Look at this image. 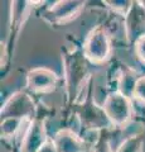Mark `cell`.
<instances>
[{
  "mask_svg": "<svg viewBox=\"0 0 145 152\" xmlns=\"http://www.w3.org/2000/svg\"><path fill=\"white\" fill-rule=\"evenodd\" d=\"M82 53L91 64L101 65L110 60L112 43L110 33L102 26H97L87 34L83 41Z\"/></svg>",
  "mask_w": 145,
  "mask_h": 152,
  "instance_id": "cell-1",
  "label": "cell"
},
{
  "mask_svg": "<svg viewBox=\"0 0 145 152\" xmlns=\"http://www.w3.org/2000/svg\"><path fill=\"white\" fill-rule=\"evenodd\" d=\"M101 107L114 128H123L133 121V99L125 96L119 91L110 93Z\"/></svg>",
  "mask_w": 145,
  "mask_h": 152,
  "instance_id": "cell-2",
  "label": "cell"
},
{
  "mask_svg": "<svg viewBox=\"0 0 145 152\" xmlns=\"http://www.w3.org/2000/svg\"><path fill=\"white\" fill-rule=\"evenodd\" d=\"M35 110L34 100L30 95L24 91H15L1 107V118H17V119H29Z\"/></svg>",
  "mask_w": 145,
  "mask_h": 152,
  "instance_id": "cell-3",
  "label": "cell"
},
{
  "mask_svg": "<svg viewBox=\"0 0 145 152\" xmlns=\"http://www.w3.org/2000/svg\"><path fill=\"white\" fill-rule=\"evenodd\" d=\"M125 34L129 45H135L145 36V5L141 1H133L125 15Z\"/></svg>",
  "mask_w": 145,
  "mask_h": 152,
  "instance_id": "cell-4",
  "label": "cell"
},
{
  "mask_svg": "<svg viewBox=\"0 0 145 152\" xmlns=\"http://www.w3.org/2000/svg\"><path fill=\"white\" fill-rule=\"evenodd\" d=\"M58 76L53 70L47 67L32 69L27 74V88L33 93H50L56 89Z\"/></svg>",
  "mask_w": 145,
  "mask_h": 152,
  "instance_id": "cell-5",
  "label": "cell"
},
{
  "mask_svg": "<svg viewBox=\"0 0 145 152\" xmlns=\"http://www.w3.org/2000/svg\"><path fill=\"white\" fill-rule=\"evenodd\" d=\"M85 8L83 1H57L44 13V19L52 24L66 23L74 19Z\"/></svg>",
  "mask_w": 145,
  "mask_h": 152,
  "instance_id": "cell-6",
  "label": "cell"
},
{
  "mask_svg": "<svg viewBox=\"0 0 145 152\" xmlns=\"http://www.w3.org/2000/svg\"><path fill=\"white\" fill-rule=\"evenodd\" d=\"M48 140L44 123L39 119H32L20 140V151L38 152Z\"/></svg>",
  "mask_w": 145,
  "mask_h": 152,
  "instance_id": "cell-7",
  "label": "cell"
},
{
  "mask_svg": "<svg viewBox=\"0 0 145 152\" xmlns=\"http://www.w3.org/2000/svg\"><path fill=\"white\" fill-rule=\"evenodd\" d=\"M53 143L58 152H86V141L69 128L61 129L54 134Z\"/></svg>",
  "mask_w": 145,
  "mask_h": 152,
  "instance_id": "cell-8",
  "label": "cell"
},
{
  "mask_svg": "<svg viewBox=\"0 0 145 152\" xmlns=\"http://www.w3.org/2000/svg\"><path fill=\"white\" fill-rule=\"evenodd\" d=\"M82 119L87 124L88 128L91 129H97V128H106V127H112L106 117L102 107H97L95 103L90 102L88 105L83 107V113H82Z\"/></svg>",
  "mask_w": 145,
  "mask_h": 152,
  "instance_id": "cell-9",
  "label": "cell"
},
{
  "mask_svg": "<svg viewBox=\"0 0 145 152\" xmlns=\"http://www.w3.org/2000/svg\"><path fill=\"white\" fill-rule=\"evenodd\" d=\"M140 76H138V74L135 71L130 70V69H123L119 77V89L118 91L121 93L125 96H128L130 99H133L134 96V90H135V85Z\"/></svg>",
  "mask_w": 145,
  "mask_h": 152,
  "instance_id": "cell-10",
  "label": "cell"
},
{
  "mask_svg": "<svg viewBox=\"0 0 145 152\" xmlns=\"http://www.w3.org/2000/svg\"><path fill=\"white\" fill-rule=\"evenodd\" d=\"M24 121L17 119V118H5L1 121V136L4 138H12L15 137L17 133L20 131Z\"/></svg>",
  "mask_w": 145,
  "mask_h": 152,
  "instance_id": "cell-11",
  "label": "cell"
},
{
  "mask_svg": "<svg viewBox=\"0 0 145 152\" xmlns=\"http://www.w3.org/2000/svg\"><path fill=\"white\" fill-rule=\"evenodd\" d=\"M144 141L143 137H133L123 141L116 147L115 152H144Z\"/></svg>",
  "mask_w": 145,
  "mask_h": 152,
  "instance_id": "cell-12",
  "label": "cell"
},
{
  "mask_svg": "<svg viewBox=\"0 0 145 152\" xmlns=\"http://www.w3.org/2000/svg\"><path fill=\"white\" fill-rule=\"evenodd\" d=\"M133 100L145 104V76H140L135 85Z\"/></svg>",
  "mask_w": 145,
  "mask_h": 152,
  "instance_id": "cell-13",
  "label": "cell"
},
{
  "mask_svg": "<svg viewBox=\"0 0 145 152\" xmlns=\"http://www.w3.org/2000/svg\"><path fill=\"white\" fill-rule=\"evenodd\" d=\"M106 4H109V7L114 12L123 14V15L125 17L126 13L129 12L130 7H131L133 1H123V0H121V1H106Z\"/></svg>",
  "mask_w": 145,
  "mask_h": 152,
  "instance_id": "cell-14",
  "label": "cell"
},
{
  "mask_svg": "<svg viewBox=\"0 0 145 152\" xmlns=\"http://www.w3.org/2000/svg\"><path fill=\"white\" fill-rule=\"evenodd\" d=\"M134 51H135V56L138 57V60L145 65V36L139 38V39L135 42Z\"/></svg>",
  "mask_w": 145,
  "mask_h": 152,
  "instance_id": "cell-15",
  "label": "cell"
},
{
  "mask_svg": "<svg viewBox=\"0 0 145 152\" xmlns=\"http://www.w3.org/2000/svg\"><path fill=\"white\" fill-rule=\"evenodd\" d=\"M92 152H114V150H112V146L110 145L109 140H101Z\"/></svg>",
  "mask_w": 145,
  "mask_h": 152,
  "instance_id": "cell-16",
  "label": "cell"
},
{
  "mask_svg": "<svg viewBox=\"0 0 145 152\" xmlns=\"http://www.w3.org/2000/svg\"><path fill=\"white\" fill-rule=\"evenodd\" d=\"M38 152H58V151H57V148H56V146L53 143V140L49 138L43 146H42V148Z\"/></svg>",
  "mask_w": 145,
  "mask_h": 152,
  "instance_id": "cell-17",
  "label": "cell"
}]
</instances>
